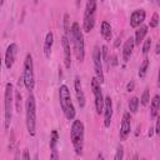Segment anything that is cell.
Masks as SVG:
<instances>
[{
    "label": "cell",
    "mask_w": 160,
    "mask_h": 160,
    "mask_svg": "<svg viewBox=\"0 0 160 160\" xmlns=\"http://www.w3.org/2000/svg\"><path fill=\"white\" fill-rule=\"evenodd\" d=\"M122 158H124V148H122L121 144H119L118 148H116V152L114 155V159L115 160H121Z\"/></svg>",
    "instance_id": "29"
},
{
    "label": "cell",
    "mask_w": 160,
    "mask_h": 160,
    "mask_svg": "<svg viewBox=\"0 0 160 160\" xmlns=\"http://www.w3.org/2000/svg\"><path fill=\"white\" fill-rule=\"evenodd\" d=\"M158 25H159V15L155 12V14H152V16H151V20H150L149 26H150V28H156Z\"/></svg>",
    "instance_id": "30"
},
{
    "label": "cell",
    "mask_w": 160,
    "mask_h": 160,
    "mask_svg": "<svg viewBox=\"0 0 160 160\" xmlns=\"http://www.w3.org/2000/svg\"><path fill=\"white\" fill-rule=\"evenodd\" d=\"M4 2H5V0H0V5H1V6L4 5Z\"/></svg>",
    "instance_id": "40"
},
{
    "label": "cell",
    "mask_w": 160,
    "mask_h": 160,
    "mask_svg": "<svg viewBox=\"0 0 160 160\" xmlns=\"http://www.w3.org/2000/svg\"><path fill=\"white\" fill-rule=\"evenodd\" d=\"M62 21H64V31H65V35L66 36H70V30H71V28H70V15L69 14H65Z\"/></svg>",
    "instance_id": "25"
},
{
    "label": "cell",
    "mask_w": 160,
    "mask_h": 160,
    "mask_svg": "<svg viewBox=\"0 0 160 160\" xmlns=\"http://www.w3.org/2000/svg\"><path fill=\"white\" fill-rule=\"evenodd\" d=\"M104 126L109 128L111 119H112V101L110 96H105V104H104Z\"/></svg>",
    "instance_id": "14"
},
{
    "label": "cell",
    "mask_w": 160,
    "mask_h": 160,
    "mask_svg": "<svg viewBox=\"0 0 160 160\" xmlns=\"http://www.w3.org/2000/svg\"><path fill=\"white\" fill-rule=\"evenodd\" d=\"M22 159H24V160H29V159H30V155H29L28 149L24 150V152H22Z\"/></svg>",
    "instance_id": "33"
},
{
    "label": "cell",
    "mask_w": 160,
    "mask_h": 160,
    "mask_svg": "<svg viewBox=\"0 0 160 160\" xmlns=\"http://www.w3.org/2000/svg\"><path fill=\"white\" fill-rule=\"evenodd\" d=\"M150 48H151V39L148 38V39L144 40V44H142V54H144L145 56H146L148 52L150 51Z\"/></svg>",
    "instance_id": "28"
},
{
    "label": "cell",
    "mask_w": 160,
    "mask_h": 160,
    "mask_svg": "<svg viewBox=\"0 0 160 160\" xmlns=\"http://www.w3.org/2000/svg\"><path fill=\"white\" fill-rule=\"evenodd\" d=\"M92 62H94V71L96 79L100 81V84L104 82V70H102V58H101V50L98 45L94 46L92 50Z\"/></svg>",
    "instance_id": "9"
},
{
    "label": "cell",
    "mask_w": 160,
    "mask_h": 160,
    "mask_svg": "<svg viewBox=\"0 0 160 160\" xmlns=\"http://www.w3.org/2000/svg\"><path fill=\"white\" fill-rule=\"evenodd\" d=\"M148 68H149V59L145 56L142 62L140 64V68H139V78H145L146 72H148Z\"/></svg>",
    "instance_id": "22"
},
{
    "label": "cell",
    "mask_w": 160,
    "mask_h": 160,
    "mask_svg": "<svg viewBox=\"0 0 160 160\" xmlns=\"http://www.w3.org/2000/svg\"><path fill=\"white\" fill-rule=\"evenodd\" d=\"M74 90H75V95H76V100H78V104L79 106L82 109L85 106V102H86V99H85V94L82 91V85H81V80L80 78L76 75L75 79H74Z\"/></svg>",
    "instance_id": "13"
},
{
    "label": "cell",
    "mask_w": 160,
    "mask_h": 160,
    "mask_svg": "<svg viewBox=\"0 0 160 160\" xmlns=\"http://www.w3.org/2000/svg\"><path fill=\"white\" fill-rule=\"evenodd\" d=\"M52 45H54V34L51 31H48L46 35H45L44 45H42V51H44V55L46 58H50L51 50H52Z\"/></svg>",
    "instance_id": "18"
},
{
    "label": "cell",
    "mask_w": 160,
    "mask_h": 160,
    "mask_svg": "<svg viewBox=\"0 0 160 160\" xmlns=\"http://www.w3.org/2000/svg\"><path fill=\"white\" fill-rule=\"evenodd\" d=\"M69 39H70V41H71V44H72V49H74V52H75L76 59H78L80 62L84 61V58H85L84 34H82V30L80 29V25H79L78 22H72Z\"/></svg>",
    "instance_id": "2"
},
{
    "label": "cell",
    "mask_w": 160,
    "mask_h": 160,
    "mask_svg": "<svg viewBox=\"0 0 160 160\" xmlns=\"http://www.w3.org/2000/svg\"><path fill=\"white\" fill-rule=\"evenodd\" d=\"M146 34H148V26H146V25H140L139 29H138L136 32H135V36H134L135 45H140V44L144 41Z\"/></svg>",
    "instance_id": "19"
},
{
    "label": "cell",
    "mask_w": 160,
    "mask_h": 160,
    "mask_svg": "<svg viewBox=\"0 0 160 160\" xmlns=\"http://www.w3.org/2000/svg\"><path fill=\"white\" fill-rule=\"evenodd\" d=\"M160 110V95H155L150 102V118H156Z\"/></svg>",
    "instance_id": "20"
},
{
    "label": "cell",
    "mask_w": 160,
    "mask_h": 160,
    "mask_svg": "<svg viewBox=\"0 0 160 160\" xmlns=\"http://www.w3.org/2000/svg\"><path fill=\"white\" fill-rule=\"evenodd\" d=\"M25 121H26V130L30 136H35L36 134V101L32 94L25 100Z\"/></svg>",
    "instance_id": "3"
},
{
    "label": "cell",
    "mask_w": 160,
    "mask_h": 160,
    "mask_svg": "<svg viewBox=\"0 0 160 160\" xmlns=\"http://www.w3.org/2000/svg\"><path fill=\"white\" fill-rule=\"evenodd\" d=\"M96 8H98V0H86L84 20H82V30L85 32H90L95 26Z\"/></svg>",
    "instance_id": "6"
},
{
    "label": "cell",
    "mask_w": 160,
    "mask_h": 160,
    "mask_svg": "<svg viewBox=\"0 0 160 160\" xmlns=\"http://www.w3.org/2000/svg\"><path fill=\"white\" fill-rule=\"evenodd\" d=\"M134 89H135V82H134V80H130L126 84V90L130 92V91H134Z\"/></svg>",
    "instance_id": "31"
},
{
    "label": "cell",
    "mask_w": 160,
    "mask_h": 160,
    "mask_svg": "<svg viewBox=\"0 0 160 160\" xmlns=\"http://www.w3.org/2000/svg\"><path fill=\"white\" fill-rule=\"evenodd\" d=\"M101 58H102V61L109 68L110 66V62H109V52H108V46L106 45H102L101 46Z\"/></svg>",
    "instance_id": "27"
},
{
    "label": "cell",
    "mask_w": 160,
    "mask_h": 160,
    "mask_svg": "<svg viewBox=\"0 0 160 160\" xmlns=\"http://www.w3.org/2000/svg\"><path fill=\"white\" fill-rule=\"evenodd\" d=\"M111 59H112L111 65H112V66H116V65H118V58H116V55H112V58H111Z\"/></svg>",
    "instance_id": "34"
},
{
    "label": "cell",
    "mask_w": 160,
    "mask_h": 160,
    "mask_svg": "<svg viewBox=\"0 0 160 160\" xmlns=\"http://www.w3.org/2000/svg\"><path fill=\"white\" fill-rule=\"evenodd\" d=\"M14 86L11 82L5 84L4 90V129L8 130L12 119V106H14Z\"/></svg>",
    "instance_id": "5"
},
{
    "label": "cell",
    "mask_w": 160,
    "mask_h": 160,
    "mask_svg": "<svg viewBox=\"0 0 160 160\" xmlns=\"http://www.w3.org/2000/svg\"><path fill=\"white\" fill-rule=\"evenodd\" d=\"M70 139L74 146L76 155H82L84 150V139H85V126L84 122L79 119H74L70 129Z\"/></svg>",
    "instance_id": "1"
},
{
    "label": "cell",
    "mask_w": 160,
    "mask_h": 160,
    "mask_svg": "<svg viewBox=\"0 0 160 160\" xmlns=\"http://www.w3.org/2000/svg\"><path fill=\"white\" fill-rule=\"evenodd\" d=\"M16 55H18V44L15 42H11L8 48H6V51H5V66L6 69H11L15 60H16Z\"/></svg>",
    "instance_id": "11"
},
{
    "label": "cell",
    "mask_w": 160,
    "mask_h": 160,
    "mask_svg": "<svg viewBox=\"0 0 160 160\" xmlns=\"http://www.w3.org/2000/svg\"><path fill=\"white\" fill-rule=\"evenodd\" d=\"M131 131V115L129 111H125L122 115L121 125H120V131H119V138L120 140H126L129 134Z\"/></svg>",
    "instance_id": "10"
},
{
    "label": "cell",
    "mask_w": 160,
    "mask_h": 160,
    "mask_svg": "<svg viewBox=\"0 0 160 160\" xmlns=\"http://www.w3.org/2000/svg\"><path fill=\"white\" fill-rule=\"evenodd\" d=\"M155 132L160 135V115L156 116V125H155Z\"/></svg>",
    "instance_id": "32"
},
{
    "label": "cell",
    "mask_w": 160,
    "mask_h": 160,
    "mask_svg": "<svg viewBox=\"0 0 160 160\" xmlns=\"http://www.w3.org/2000/svg\"><path fill=\"white\" fill-rule=\"evenodd\" d=\"M58 141H59V132L58 130H52L50 135V159L58 160L59 159V152H58Z\"/></svg>",
    "instance_id": "17"
},
{
    "label": "cell",
    "mask_w": 160,
    "mask_h": 160,
    "mask_svg": "<svg viewBox=\"0 0 160 160\" xmlns=\"http://www.w3.org/2000/svg\"><path fill=\"white\" fill-rule=\"evenodd\" d=\"M61 44L64 49V64L66 69H70L71 66V49H70V39L66 35L61 36Z\"/></svg>",
    "instance_id": "12"
},
{
    "label": "cell",
    "mask_w": 160,
    "mask_h": 160,
    "mask_svg": "<svg viewBox=\"0 0 160 160\" xmlns=\"http://www.w3.org/2000/svg\"><path fill=\"white\" fill-rule=\"evenodd\" d=\"M155 54H160V41H158L156 48H155Z\"/></svg>",
    "instance_id": "36"
},
{
    "label": "cell",
    "mask_w": 160,
    "mask_h": 160,
    "mask_svg": "<svg viewBox=\"0 0 160 160\" xmlns=\"http://www.w3.org/2000/svg\"><path fill=\"white\" fill-rule=\"evenodd\" d=\"M154 132H155V128L150 126V129H149V132H148V136H149V138H151V136L154 135Z\"/></svg>",
    "instance_id": "35"
},
{
    "label": "cell",
    "mask_w": 160,
    "mask_h": 160,
    "mask_svg": "<svg viewBox=\"0 0 160 160\" xmlns=\"http://www.w3.org/2000/svg\"><path fill=\"white\" fill-rule=\"evenodd\" d=\"M14 98H15V108H16V111L20 112L21 111V100H22V98H21V94H20L19 90H15L14 91Z\"/></svg>",
    "instance_id": "24"
},
{
    "label": "cell",
    "mask_w": 160,
    "mask_h": 160,
    "mask_svg": "<svg viewBox=\"0 0 160 160\" xmlns=\"http://www.w3.org/2000/svg\"><path fill=\"white\" fill-rule=\"evenodd\" d=\"M139 102H140V100H139V98H136V96H132V98L129 100V109H130V112L135 114V112L138 111Z\"/></svg>",
    "instance_id": "23"
},
{
    "label": "cell",
    "mask_w": 160,
    "mask_h": 160,
    "mask_svg": "<svg viewBox=\"0 0 160 160\" xmlns=\"http://www.w3.org/2000/svg\"><path fill=\"white\" fill-rule=\"evenodd\" d=\"M119 45H120V38H118V39L115 40V42H114V46H115V48H118Z\"/></svg>",
    "instance_id": "37"
},
{
    "label": "cell",
    "mask_w": 160,
    "mask_h": 160,
    "mask_svg": "<svg viewBox=\"0 0 160 160\" xmlns=\"http://www.w3.org/2000/svg\"><path fill=\"white\" fill-rule=\"evenodd\" d=\"M91 90L94 94V102H95V110L98 114H102L104 111V104H105V98L102 95V90L100 86V81L94 76L91 79Z\"/></svg>",
    "instance_id": "8"
},
{
    "label": "cell",
    "mask_w": 160,
    "mask_h": 160,
    "mask_svg": "<svg viewBox=\"0 0 160 160\" xmlns=\"http://www.w3.org/2000/svg\"><path fill=\"white\" fill-rule=\"evenodd\" d=\"M101 1H104V0H101Z\"/></svg>",
    "instance_id": "41"
},
{
    "label": "cell",
    "mask_w": 160,
    "mask_h": 160,
    "mask_svg": "<svg viewBox=\"0 0 160 160\" xmlns=\"http://www.w3.org/2000/svg\"><path fill=\"white\" fill-rule=\"evenodd\" d=\"M150 101V92H149V89H145L141 94V98H140V102L142 106H146Z\"/></svg>",
    "instance_id": "26"
},
{
    "label": "cell",
    "mask_w": 160,
    "mask_h": 160,
    "mask_svg": "<svg viewBox=\"0 0 160 160\" xmlns=\"http://www.w3.org/2000/svg\"><path fill=\"white\" fill-rule=\"evenodd\" d=\"M158 86L160 88V66H159V72H158Z\"/></svg>",
    "instance_id": "38"
},
{
    "label": "cell",
    "mask_w": 160,
    "mask_h": 160,
    "mask_svg": "<svg viewBox=\"0 0 160 160\" xmlns=\"http://www.w3.org/2000/svg\"><path fill=\"white\" fill-rule=\"evenodd\" d=\"M134 46H135V40L132 36L128 38L124 42V46H122V60L125 62H128L131 58V54H132V50H134Z\"/></svg>",
    "instance_id": "16"
},
{
    "label": "cell",
    "mask_w": 160,
    "mask_h": 160,
    "mask_svg": "<svg viewBox=\"0 0 160 160\" xmlns=\"http://www.w3.org/2000/svg\"><path fill=\"white\" fill-rule=\"evenodd\" d=\"M145 16H146L145 10H142V9L134 10L131 12V15H130V26L131 28H139L144 22Z\"/></svg>",
    "instance_id": "15"
},
{
    "label": "cell",
    "mask_w": 160,
    "mask_h": 160,
    "mask_svg": "<svg viewBox=\"0 0 160 160\" xmlns=\"http://www.w3.org/2000/svg\"><path fill=\"white\" fill-rule=\"evenodd\" d=\"M59 100H60V106L61 110L65 115V118L68 120H74L75 119V108L71 100V94H70V89L68 88V85H60L59 88Z\"/></svg>",
    "instance_id": "4"
},
{
    "label": "cell",
    "mask_w": 160,
    "mask_h": 160,
    "mask_svg": "<svg viewBox=\"0 0 160 160\" xmlns=\"http://www.w3.org/2000/svg\"><path fill=\"white\" fill-rule=\"evenodd\" d=\"M75 4H76V8H79L81 4V0H75Z\"/></svg>",
    "instance_id": "39"
},
{
    "label": "cell",
    "mask_w": 160,
    "mask_h": 160,
    "mask_svg": "<svg viewBox=\"0 0 160 160\" xmlns=\"http://www.w3.org/2000/svg\"><path fill=\"white\" fill-rule=\"evenodd\" d=\"M22 79H24V86L30 92L34 90L35 86V75H34V62L31 54H26L24 60V70H22Z\"/></svg>",
    "instance_id": "7"
},
{
    "label": "cell",
    "mask_w": 160,
    "mask_h": 160,
    "mask_svg": "<svg viewBox=\"0 0 160 160\" xmlns=\"http://www.w3.org/2000/svg\"><path fill=\"white\" fill-rule=\"evenodd\" d=\"M100 34L101 36L106 40V41H110L112 39V31H111V26L108 21H102L101 22V29H100Z\"/></svg>",
    "instance_id": "21"
}]
</instances>
